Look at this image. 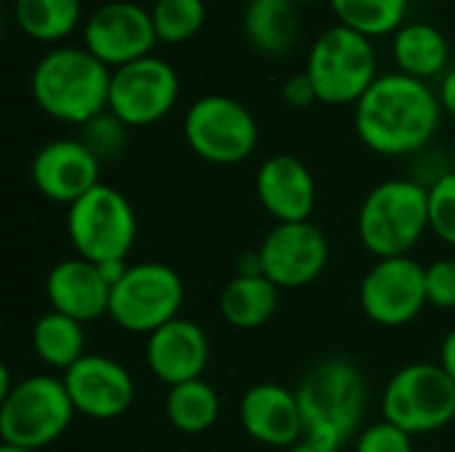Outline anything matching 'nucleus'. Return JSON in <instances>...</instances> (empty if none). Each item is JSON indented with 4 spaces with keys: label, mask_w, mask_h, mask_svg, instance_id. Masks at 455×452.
I'll use <instances>...</instances> for the list:
<instances>
[{
    "label": "nucleus",
    "mask_w": 455,
    "mask_h": 452,
    "mask_svg": "<svg viewBox=\"0 0 455 452\" xmlns=\"http://www.w3.org/2000/svg\"><path fill=\"white\" fill-rule=\"evenodd\" d=\"M443 104L437 91L403 72L379 75L355 104L357 139L376 155H421L440 131Z\"/></svg>",
    "instance_id": "nucleus-1"
},
{
    "label": "nucleus",
    "mask_w": 455,
    "mask_h": 452,
    "mask_svg": "<svg viewBox=\"0 0 455 452\" xmlns=\"http://www.w3.org/2000/svg\"><path fill=\"white\" fill-rule=\"evenodd\" d=\"M112 69L91 51L61 45L48 51L32 69L29 91L35 104L67 125H88L109 109Z\"/></svg>",
    "instance_id": "nucleus-2"
},
{
    "label": "nucleus",
    "mask_w": 455,
    "mask_h": 452,
    "mask_svg": "<svg viewBox=\"0 0 455 452\" xmlns=\"http://www.w3.org/2000/svg\"><path fill=\"white\" fill-rule=\"evenodd\" d=\"M304 437L344 448L365 429L368 384L360 368L344 357L317 362L296 386Z\"/></svg>",
    "instance_id": "nucleus-3"
},
{
    "label": "nucleus",
    "mask_w": 455,
    "mask_h": 452,
    "mask_svg": "<svg viewBox=\"0 0 455 452\" xmlns=\"http://www.w3.org/2000/svg\"><path fill=\"white\" fill-rule=\"evenodd\" d=\"M429 232V186L416 178L376 184L357 210V237L376 258H400Z\"/></svg>",
    "instance_id": "nucleus-4"
},
{
    "label": "nucleus",
    "mask_w": 455,
    "mask_h": 452,
    "mask_svg": "<svg viewBox=\"0 0 455 452\" xmlns=\"http://www.w3.org/2000/svg\"><path fill=\"white\" fill-rule=\"evenodd\" d=\"M75 416L61 376H27L0 397V440L3 445L40 452L64 437Z\"/></svg>",
    "instance_id": "nucleus-5"
},
{
    "label": "nucleus",
    "mask_w": 455,
    "mask_h": 452,
    "mask_svg": "<svg viewBox=\"0 0 455 452\" xmlns=\"http://www.w3.org/2000/svg\"><path fill=\"white\" fill-rule=\"evenodd\" d=\"M64 226L75 256L99 266L128 261L139 234L131 200L109 184H99L77 202H72L67 208Z\"/></svg>",
    "instance_id": "nucleus-6"
},
{
    "label": "nucleus",
    "mask_w": 455,
    "mask_h": 452,
    "mask_svg": "<svg viewBox=\"0 0 455 452\" xmlns=\"http://www.w3.org/2000/svg\"><path fill=\"white\" fill-rule=\"evenodd\" d=\"M304 72L309 75L320 104L355 107L379 77L373 43L371 37L336 24L312 43Z\"/></svg>",
    "instance_id": "nucleus-7"
},
{
    "label": "nucleus",
    "mask_w": 455,
    "mask_h": 452,
    "mask_svg": "<svg viewBox=\"0 0 455 452\" xmlns=\"http://www.w3.org/2000/svg\"><path fill=\"white\" fill-rule=\"evenodd\" d=\"M381 418L411 437L435 434L455 421V384L440 362L403 365L384 386Z\"/></svg>",
    "instance_id": "nucleus-8"
},
{
    "label": "nucleus",
    "mask_w": 455,
    "mask_h": 452,
    "mask_svg": "<svg viewBox=\"0 0 455 452\" xmlns=\"http://www.w3.org/2000/svg\"><path fill=\"white\" fill-rule=\"evenodd\" d=\"M184 280L163 261H139L112 285L109 320L133 336H149L181 317Z\"/></svg>",
    "instance_id": "nucleus-9"
},
{
    "label": "nucleus",
    "mask_w": 455,
    "mask_h": 452,
    "mask_svg": "<svg viewBox=\"0 0 455 452\" xmlns=\"http://www.w3.org/2000/svg\"><path fill=\"white\" fill-rule=\"evenodd\" d=\"M184 139L200 160L237 165L256 152L259 123L243 101L224 93H208L187 109Z\"/></svg>",
    "instance_id": "nucleus-10"
},
{
    "label": "nucleus",
    "mask_w": 455,
    "mask_h": 452,
    "mask_svg": "<svg viewBox=\"0 0 455 452\" xmlns=\"http://www.w3.org/2000/svg\"><path fill=\"white\" fill-rule=\"evenodd\" d=\"M181 93L179 72L160 56L112 69L109 112L128 128H147L171 115Z\"/></svg>",
    "instance_id": "nucleus-11"
},
{
    "label": "nucleus",
    "mask_w": 455,
    "mask_h": 452,
    "mask_svg": "<svg viewBox=\"0 0 455 452\" xmlns=\"http://www.w3.org/2000/svg\"><path fill=\"white\" fill-rule=\"evenodd\" d=\"M427 301V266L411 256L379 258L360 282V309L381 328L411 325Z\"/></svg>",
    "instance_id": "nucleus-12"
},
{
    "label": "nucleus",
    "mask_w": 455,
    "mask_h": 452,
    "mask_svg": "<svg viewBox=\"0 0 455 452\" xmlns=\"http://www.w3.org/2000/svg\"><path fill=\"white\" fill-rule=\"evenodd\" d=\"M256 250L261 274L280 290H299L317 282L331 258L328 237L312 221L275 224Z\"/></svg>",
    "instance_id": "nucleus-13"
},
{
    "label": "nucleus",
    "mask_w": 455,
    "mask_h": 452,
    "mask_svg": "<svg viewBox=\"0 0 455 452\" xmlns=\"http://www.w3.org/2000/svg\"><path fill=\"white\" fill-rule=\"evenodd\" d=\"M85 51H91L109 69H120L131 61L152 56V48L160 43L152 13L128 0H112L99 5L83 27Z\"/></svg>",
    "instance_id": "nucleus-14"
},
{
    "label": "nucleus",
    "mask_w": 455,
    "mask_h": 452,
    "mask_svg": "<svg viewBox=\"0 0 455 452\" xmlns=\"http://www.w3.org/2000/svg\"><path fill=\"white\" fill-rule=\"evenodd\" d=\"M61 381L75 405V413L91 421H115L125 416L136 400L131 370L107 354L88 352L67 373H61Z\"/></svg>",
    "instance_id": "nucleus-15"
},
{
    "label": "nucleus",
    "mask_w": 455,
    "mask_h": 452,
    "mask_svg": "<svg viewBox=\"0 0 455 452\" xmlns=\"http://www.w3.org/2000/svg\"><path fill=\"white\" fill-rule=\"evenodd\" d=\"M101 160L80 139H53L43 144L29 165L37 194L51 202L72 205L101 184Z\"/></svg>",
    "instance_id": "nucleus-16"
},
{
    "label": "nucleus",
    "mask_w": 455,
    "mask_h": 452,
    "mask_svg": "<svg viewBox=\"0 0 455 452\" xmlns=\"http://www.w3.org/2000/svg\"><path fill=\"white\" fill-rule=\"evenodd\" d=\"M144 360L149 373L168 389L203 378L211 362L208 333L195 320L176 317L147 336Z\"/></svg>",
    "instance_id": "nucleus-17"
},
{
    "label": "nucleus",
    "mask_w": 455,
    "mask_h": 452,
    "mask_svg": "<svg viewBox=\"0 0 455 452\" xmlns=\"http://www.w3.org/2000/svg\"><path fill=\"white\" fill-rule=\"evenodd\" d=\"M256 197L275 224L312 221L317 205V181L304 160L280 152L267 157L256 170Z\"/></svg>",
    "instance_id": "nucleus-18"
},
{
    "label": "nucleus",
    "mask_w": 455,
    "mask_h": 452,
    "mask_svg": "<svg viewBox=\"0 0 455 452\" xmlns=\"http://www.w3.org/2000/svg\"><path fill=\"white\" fill-rule=\"evenodd\" d=\"M237 416L243 432L264 448L288 450L304 437L296 389H288L283 384L264 381L251 386L240 400Z\"/></svg>",
    "instance_id": "nucleus-19"
},
{
    "label": "nucleus",
    "mask_w": 455,
    "mask_h": 452,
    "mask_svg": "<svg viewBox=\"0 0 455 452\" xmlns=\"http://www.w3.org/2000/svg\"><path fill=\"white\" fill-rule=\"evenodd\" d=\"M109 296L112 285L101 274L99 264L80 256L56 261L45 277V298L51 309L83 325L109 314Z\"/></svg>",
    "instance_id": "nucleus-20"
},
{
    "label": "nucleus",
    "mask_w": 455,
    "mask_h": 452,
    "mask_svg": "<svg viewBox=\"0 0 455 452\" xmlns=\"http://www.w3.org/2000/svg\"><path fill=\"white\" fill-rule=\"evenodd\" d=\"M280 306V288L264 274H235L219 293V312L235 330L264 328Z\"/></svg>",
    "instance_id": "nucleus-21"
},
{
    "label": "nucleus",
    "mask_w": 455,
    "mask_h": 452,
    "mask_svg": "<svg viewBox=\"0 0 455 452\" xmlns=\"http://www.w3.org/2000/svg\"><path fill=\"white\" fill-rule=\"evenodd\" d=\"M392 56L403 75L429 83V77L448 72L451 45L435 24L411 21L395 32Z\"/></svg>",
    "instance_id": "nucleus-22"
},
{
    "label": "nucleus",
    "mask_w": 455,
    "mask_h": 452,
    "mask_svg": "<svg viewBox=\"0 0 455 452\" xmlns=\"http://www.w3.org/2000/svg\"><path fill=\"white\" fill-rule=\"evenodd\" d=\"M243 35L253 51L264 56H285L299 40L296 3L248 0L243 13Z\"/></svg>",
    "instance_id": "nucleus-23"
},
{
    "label": "nucleus",
    "mask_w": 455,
    "mask_h": 452,
    "mask_svg": "<svg viewBox=\"0 0 455 452\" xmlns=\"http://www.w3.org/2000/svg\"><path fill=\"white\" fill-rule=\"evenodd\" d=\"M29 344H32L35 357L59 373H67L77 360H83L88 354L85 352V325L67 314H59L53 309H48L45 314H40L35 320Z\"/></svg>",
    "instance_id": "nucleus-24"
},
{
    "label": "nucleus",
    "mask_w": 455,
    "mask_h": 452,
    "mask_svg": "<svg viewBox=\"0 0 455 452\" xmlns=\"http://www.w3.org/2000/svg\"><path fill=\"white\" fill-rule=\"evenodd\" d=\"M219 416H221L219 392L205 378L171 386L165 394V418L181 434L189 437L205 434L216 426Z\"/></svg>",
    "instance_id": "nucleus-25"
},
{
    "label": "nucleus",
    "mask_w": 455,
    "mask_h": 452,
    "mask_svg": "<svg viewBox=\"0 0 455 452\" xmlns=\"http://www.w3.org/2000/svg\"><path fill=\"white\" fill-rule=\"evenodd\" d=\"M83 16L80 0H13L19 29L37 43H59L69 37Z\"/></svg>",
    "instance_id": "nucleus-26"
},
{
    "label": "nucleus",
    "mask_w": 455,
    "mask_h": 452,
    "mask_svg": "<svg viewBox=\"0 0 455 452\" xmlns=\"http://www.w3.org/2000/svg\"><path fill=\"white\" fill-rule=\"evenodd\" d=\"M339 24L365 35H395L405 24L408 0H328Z\"/></svg>",
    "instance_id": "nucleus-27"
},
{
    "label": "nucleus",
    "mask_w": 455,
    "mask_h": 452,
    "mask_svg": "<svg viewBox=\"0 0 455 452\" xmlns=\"http://www.w3.org/2000/svg\"><path fill=\"white\" fill-rule=\"evenodd\" d=\"M149 13L157 40L165 45H181L203 29L205 0H155Z\"/></svg>",
    "instance_id": "nucleus-28"
},
{
    "label": "nucleus",
    "mask_w": 455,
    "mask_h": 452,
    "mask_svg": "<svg viewBox=\"0 0 455 452\" xmlns=\"http://www.w3.org/2000/svg\"><path fill=\"white\" fill-rule=\"evenodd\" d=\"M429 232L455 248V170L451 168L429 186Z\"/></svg>",
    "instance_id": "nucleus-29"
},
{
    "label": "nucleus",
    "mask_w": 455,
    "mask_h": 452,
    "mask_svg": "<svg viewBox=\"0 0 455 452\" xmlns=\"http://www.w3.org/2000/svg\"><path fill=\"white\" fill-rule=\"evenodd\" d=\"M128 125L120 123L109 109L99 117H93L88 125H83V136L80 141L104 163V160H115L123 155V149L128 147Z\"/></svg>",
    "instance_id": "nucleus-30"
},
{
    "label": "nucleus",
    "mask_w": 455,
    "mask_h": 452,
    "mask_svg": "<svg viewBox=\"0 0 455 452\" xmlns=\"http://www.w3.org/2000/svg\"><path fill=\"white\" fill-rule=\"evenodd\" d=\"M355 452H413V437L381 418L357 434Z\"/></svg>",
    "instance_id": "nucleus-31"
},
{
    "label": "nucleus",
    "mask_w": 455,
    "mask_h": 452,
    "mask_svg": "<svg viewBox=\"0 0 455 452\" xmlns=\"http://www.w3.org/2000/svg\"><path fill=\"white\" fill-rule=\"evenodd\" d=\"M427 301L435 309H455V258H437L427 266Z\"/></svg>",
    "instance_id": "nucleus-32"
},
{
    "label": "nucleus",
    "mask_w": 455,
    "mask_h": 452,
    "mask_svg": "<svg viewBox=\"0 0 455 452\" xmlns=\"http://www.w3.org/2000/svg\"><path fill=\"white\" fill-rule=\"evenodd\" d=\"M283 99H285V104L293 107V109H307V107H312V104L317 101V91H315L309 75L301 72V75L288 77L285 85H283Z\"/></svg>",
    "instance_id": "nucleus-33"
},
{
    "label": "nucleus",
    "mask_w": 455,
    "mask_h": 452,
    "mask_svg": "<svg viewBox=\"0 0 455 452\" xmlns=\"http://www.w3.org/2000/svg\"><path fill=\"white\" fill-rule=\"evenodd\" d=\"M440 104H443V112H448L451 117H455V67H451L443 80H440Z\"/></svg>",
    "instance_id": "nucleus-34"
},
{
    "label": "nucleus",
    "mask_w": 455,
    "mask_h": 452,
    "mask_svg": "<svg viewBox=\"0 0 455 452\" xmlns=\"http://www.w3.org/2000/svg\"><path fill=\"white\" fill-rule=\"evenodd\" d=\"M437 362L443 365V370L453 378V384H455V328L453 330H448V336L443 338L440 360H437Z\"/></svg>",
    "instance_id": "nucleus-35"
},
{
    "label": "nucleus",
    "mask_w": 455,
    "mask_h": 452,
    "mask_svg": "<svg viewBox=\"0 0 455 452\" xmlns=\"http://www.w3.org/2000/svg\"><path fill=\"white\" fill-rule=\"evenodd\" d=\"M285 452H341V448H336L331 442H323V440H315V437H301L296 445H291Z\"/></svg>",
    "instance_id": "nucleus-36"
},
{
    "label": "nucleus",
    "mask_w": 455,
    "mask_h": 452,
    "mask_svg": "<svg viewBox=\"0 0 455 452\" xmlns=\"http://www.w3.org/2000/svg\"><path fill=\"white\" fill-rule=\"evenodd\" d=\"M0 452H37V450H24V448H13V445H0Z\"/></svg>",
    "instance_id": "nucleus-37"
},
{
    "label": "nucleus",
    "mask_w": 455,
    "mask_h": 452,
    "mask_svg": "<svg viewBox=\"0 0 455 452\" xmlns=\"http://www.w3.org/2000/svg\"><path fill=\"white\" fill-rule=\"evenodd\" d=\"M291 3H296V5H301V3H315V0H291Z\"/></svg>",
    "instance_id": "nucleus-38"
},
{
    "label": "nucleus",
    "mask_w": 455,
    "mask_h": 452,
    "mask_svg": "<svg viewBox=\"0 0 455 452\" xmlns=\"http://www.w3.org/2000/svg\"><path fill=\"white\" fill-rule=\"evenodd\" d=\"M453 170H455V141H453Z\"/></svg>",
    "instance_id": "nucleus-39"
}]
</instances>
